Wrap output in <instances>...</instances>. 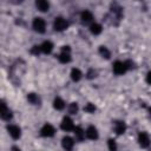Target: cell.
I'll use <instances>...</instances> for the list:
<instances>
[{"mask_svg": "<svg viewBox=\"0 0 151 151\" xmlns=\"http://www.w3.org/2000/svg\"><path fill=\"white\" fill-rule=\"evenodd\" d=\"M74 134H76V138L78 139V140H83L84 139V137H85V131H83V129L80 127V126H77V127H74Z\"/></svg>", "mask_w": 151, "mask_h": 151, "instance_id": "obj_20", "label": "cell"}, {"mask_svg": "<svg viewBox=\"0 0 151 151\" xmlns=\"http://www.w3.org/2000/svg\"><path fill=\"white\" fill-rule=\"evenodd\" d=\"M107 145H109V150L110 151H117V144H116L114 139H109L107 140Z\"/></svg>", "mask_w": 151, "mask_h": 151, "instance_id": "obj_24", "label": "cell"}, {"mask_svg": "<svg viewBox=\"0 0 151 151\" xmlns=\"http://www.w3.org/2000/svg\"><path fill=\"white\" fill-rule=\"evenodd\" d=\"M86 76H87V78H88V79H92V78H94V77L97 76V73H96V71L90 70V71L87 72V74H86Z\"/></svg>", "mask_w": 151, "mask_h": 151, "instance_id": "obj_26", "label": "cell"}, {"mask_svg": "<svg viewBox=\"0 0 151 151\" xmlns=\"http://www.w3.org/2000/svg\"><path fill=\"white\" fill-rule=\"evenodd\" d=\"M53 107L55 109V110H63L64 107H65V101L61 99V98H59V97H57V98H54V100H53Z\"/></svg>", "mask_w": 151, "mask_h": 151, "instance_id": "obj_18", "label": "cell"}, {"mask_svg": "<svg viewBox=\"0 0 151 151\" xmlns=\"http://www.w3.org/2000/svg\"><path fill=\"white\" fill-rule=\"evenodd\" d=\"M138 143L142 147H149L150 146V137L146 132H139L138 134Z\"/></svg>", "mask_w": 151, "mask_h": 151, "instance_id": "obj_8", "label": "cell"}, {"mask_svg": "<svg viewBox=\"0 0 151 151\" xmlns=\"http://www.w3.org/2000/svg\"><path fill=\"white\" fill-rule=\"evenodd\" d=\"M146 83L151 85V71L147 72V74H146Z\"/></svg>", "mask_w": 151, "mask_h": 151, "instance_id": "obj_27", "label": "cell"}, {"mask_svg": "<svg viewBox=\"0 0 151 151\" xmlns=\"http://www.w3.org/2000/svg\"><path fill=\"white\" fill-rule=\"evenodd\" d=\"M61 145L66 151H71L73 149V146H74V139L72 137H70V136H65L61 139Z\"/></svg>", "mask_w": 151, "mask_h": 151, "instance_id": "obj_10", "label": "cell"}, {"mask_svg": "<svg viewBox=\"0 0 151 151\" xmlns=\"http://www.w3.org/2000/svg\"><path fill=\"white\" fill-rule=\"evenodd\" d=\"M90 31H91V33H92V34L98 35V34H100V33H101L103 27H101V25H100V24L94 22V24H92V25L90 26Z\"/></svg>", "mask_w": 151, "mask_h": 151, "instance_id": "obj_17", "label": "cell"}, {"mask_svg": "<svg viewBox=\"0 0 151 151\" xmlns=\"http://www.w3.org/2000/svg\"><path fill=\"white\" fill-rule=\"evenodd\" d=\"M150 113H151V107H150Z\"/></svg>", "mask_w": 151, "mask_h": 151, "instance_id": "obj_29", "label": "cell"}, {"mask_svg": "<svg viewBox=\"0 0 151 151\" xmlns=\"http://www.w3.org/2000/svg\"><path fill=\"white\" fill-rule=\"evenodd\" d=\"M12 151H20V149L18 146H12Z\"/></svg>", "mask_w": 151, "mask_h": 151, "instance_id": "obj_28", "label": "cell"}, {"mask_svg": "<svg viewBox=\"0 0 151 151\" xmlns=\"http://www.w3.org/2000/svg\"><path fill=\"white\" fill-rule=\"evenodd\" d=\"M70 51H71L70 46H63V48H61V53H60L59 57H58V59H59L60 63H63V64H67V63L71 61L72 58H71Z\"/></svg>", "mask_w": 151, "mask_h": 151, "instance_id": "obj_4", "label": "cell"}, {"mask_svg": "<svg viewBox=\"0 0 151 151\" xmlns=\"http://www.w3.org/2000/svg\"><path fill=\"white\" fill-rule=\"evenodd\" d=\"M84 111H85L86 113H94V111H96V106H94V104H92V103L86 104V105L84 106Z\"/></svg>", "mask_w": 151, "mask_h": 151, "instance_id": "obj_22", "label": "cell"}, {"mask_svg": "<svg viewBox=\"0 0 151 151\" xmlns=\"http://www.w3.org/2000/svg\"><path fill=\"white\" fill-rule=\"evenodd\" d=\"M67 27H68V21H67L66 19H64L63 17H57V18L54 19V22H53V28H54V31L61 32V31H65Z\"/></svg>", "mask_w": 151, "mask_h": 151, "instance_id": "obj_1", "label": "cell"}, {"mask_svg": "<svg viewBox=\"0 0 151 151\" xmlns=\"http://www.w3.org/2000/svg\"><path fill=\"white\" fill-rule=\"evenodd\" d=\"M127 70H129V68H127L125 61L117 60V61L113 63V73H114V74H117V76H122V74H124Z\"/></svg>", "mask_w": 151, "mask_h": 151, "instance_id": "obj_3", "label": "cell"}, {"mask_svg": "<svg viewBox=\"0 0 151 151\" xmlns=\"http://www.w3.org/2000/svg\"><path fill=\"white\" fill-rule=\"evenodd\" d=\"M125 130H126V125L124 122H122V120L114 122V131L117 134H123L125 132Z\"/></svg>", "mask_w": 151, "mask_h": 151, "instance_id": "obj_13", "label": "cell"}, {"mask_svg": "<svg viewBox=\"0 0 151 151\" xmlns=\"http://www.w3.org/2000/svg\"><path fill=\"white\" fill-rule=\"evenodd\" d=\"M78 112V104L77 103H71L68 105V113L70 114H76Z\"/></svg>", "mask_w": 151, "mask_h": 151, "instance_id": "obj_23", "label": "cell"}, {"mask_svg": "<svg viewBox=\"0 0 151 151\" xmlns=\"http://www.w3.org/2000/svg\"><path fill=\"white\" fill-rule=\"evenodd\" d=\"M40 48H41V52H42V53L50 54V53L52 52V50H53V44H52L51 41L46 40V41H44V42L40 45Z\"/></svg>", "mask_w": 151, "mask_h": 151, "instance_id": "obj_14", "label": "cell"}, {"mask_svg": "<svg viewBox=\"0 0 151 151\" xmlns=\"http://www.w3.org/2000/svg\"><path fill=\"white\" fill-rule=\"evenodd\" d=\"M40 52H41L40 45H34V46L31 48V53H32V54H34V55H38Z\"/></svg>", "mask_w": 151, "mask_h": 151, "instance_id": "obj_25", "label": "cell"}, {"mask_svg": "<svg viewBox=\"0 0 151 151\" xmlns=\"http://www.w3.org/2000/svg\"><path fill=\"white\" fill-rule=\"evenodd\" d=\"M0 116L4 120H9L12 118V111L7 107L5 101H1V110H0Z\"/></svg>", "mask_w": 151, "mask_h": 151, "instance_id": "obj_9", "label": "cell"}, {"mask_svg": "<svg viewBox=\"0 0 151 151\" xmlns=\"http://www.w3.org/2000/svg\"><path fill=\"white\" fill-rule=\"evenodd\" d=\"M81 77H83V73L79 68H72L71 70V79L73 81H79L81 79Z\"/></svg>", "mask_w": 151, "mask_h": 151, "instance_id": "obj_16", "label": "cell"}, {"mask_svg": "<svg viewBox=\"0 0 151 151\" xmlns=\"http://www.w3.org/2000/svg\"><path fill=\"white\" fill-rule=\"evenodd\" d=\"M35 6L40 12H47L48 8H50V4L47 1H45V0H38L35 2Z\"/></svg>", "mask_w": 151, "mask_h": 151, "instance_id": "obj_15", "label": "cell"}, {"mask_svg": "<svg viewBox=\"0 0 151 151\" xmlns=\"http://www.w3.org/2000/svg\"><path fill=\"white\" fill-rule=\"evenodd\" d=\"M85 134H86V137H87L88 139H92V140L98 139V131H97V129H96L93 125H90V126L86 129Z\"/></svg>", "mask_w": 151, "mask_h": 151, "instance_id": "obj_11", "label": "cell"}, {"mask_svg": "<svg viewBox=\"0 0 151 151\" xmlns=\"http://www.w3.org/2000/svg\"><path fill=\"white\" fill-rule=\"evenodd\" d=\"M60 127H61L64 131H73L76 126H74V124H73V120H72L70 117H64L63 120H61Z\"/></svg>", "mask_w": 151, "mask_h": 151, "instance_id": "obj_5", "label": "cell"}, {"mask_svg": "<svg viewBox=\"0 0 151 151\" xmlns=\"http://www.w3.org/2000/svg\"><path fill=\"white\" fill-rule=\"evenodd\" d=\"M32 26H33V29L38 33H44L45 29H46V22L42 18H34L33 19V22H32Z\"/></svg>", "mask_w": 151, "mask_h": 151, "instance_id": "obj_2", "label": "cell"}, {"mask_svg": "<svg viewBox=\"0 0 151 151\" xmlns=\"http://www.w3.org/2000/svg\"><path fill=\"white\" fill-rule=\"evenodd\" d=\"M99 53L101 57H104L105 59H109L111 57V52L107 50L106 46H99Z\"/></svg>", "mask_w": 151, "mask_h": 151, "instance_id": "obj_21", "label": "cell"}, {"mask_svg": "<svg viewBox=\"0 0 151 151\" xmlns=\"http://www.w3.org/2000/svg\"><path fill=\"white\" fill-rule=\"evenodd\" d=\"M27 100L33 105H38L40 103V99H39L38 94H35V93H28L27 94Z\"/></svg>", "mask_w": 151, "mask_h": 151, "instance_id": "obj_19", "label": "cell"}, {"mask_svg": "<svg viewBox=\"0 0 151 151\" xmlns=\"http://www.w3.org/2000/svg\"><path fill=\"white\" fill-rule=\"evenodd\" d=\"M55 133V129L51 125V124H45L41 129H40V134L42 137H53Z\"/></svg>", "mask_w": 151, "mask_h": 151, "instance_id": "obj_6", "label": "cell"}, {"mask_svg": "<svg viewBox=\"0 0 151 151\" xmlns=\"http://www.w3.org/2000/svg\"><path fill=\"white\" fill-rule=\"evenodd\" d=\"M80 20L83 24H90L93 20V14L90 11H83L80 14Z\"/></svg>", "mask_w": 151, "mask_h": 151, "instance_id": "obj_12", "label": "cell"}, {"mask_svg": "<svg viewBox=\"0 0 151 151\" xmlns=\"http://www.w3.org/2000/svg\"><path fill=\"white\" fill-rule=\"evenodd\" d=\"M7 131H8L9 136L13 139H18L21 136V130H20V127L18 125H8L7 126Z\"/></svg>", "mask_w": 151, "mask_h": 151, "instance_id": "obj_7", "label": "cell"}]
</instances>
